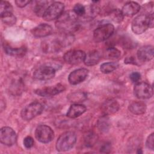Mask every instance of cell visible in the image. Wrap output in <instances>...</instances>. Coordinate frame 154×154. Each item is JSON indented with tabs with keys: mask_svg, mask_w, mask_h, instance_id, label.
Here are the masks:
<instances>
[{
	"mask_svg": "<svg viewBox=\"0 0 154 154\" xmlns=\"http://www.w3.org/2000/svg\"><path fill=\"white\" fill-rule=\"evenodd\" d=\"M52 39L46 40L43 42V51L46 52H58L63 48L68 46L73 42L72 35L70 34H64Z\"/></svg>",
	"mask_w": 154,
	"mask_h": 154,
	"instance_id": "1",
	"label": "cell"
},
{
	"mask_svg": "<svg viewBox=\"0 0 154 154\" xmlns=\"http://www.w3.org/2000/svg\"><path fill=\"white\" fill-rule=\"evenodd\" d=\"M74 13L66 12L63 13L57 19L56 26L62 33L70 34L76 31L78 26V23Z\"/></svg>",
	"mask_w": 154,
	"mask_h": 154,
	"instance_id": "2",
	"label": "cell"
},
{
	"mask_svg": "<svg viewBox=\"0 0 154 154\" xmlns=\"http://www.w3.org/2000/svg\"><path fill=\"white\" fill-rule=\"evenodd\" d=\"M76 135L72 131H67L62 134L56 142V149L58 152H66L70 150L75 144Z\"/></svg>",
	"mask_w": 154,
	"mask_h": 154,
	"instance_id": "3",
	"label": "cell"
},
{
	"mask_svg": "<svg viewBox=\"0 0 154 154\" xmlns=\"http://www.w3.org/2000/svg\"><path fill=\"white\" fill-rule=\"evenodd\" d=\"M44 109V106L39 102H33L22 109L20 116L24 120H30L40 115Z\"/></svg>",
	"mask_w": 154,
	"mask_h": 154,
	"instance_id": "4",
	"label": "cell"
},
{
	"mask_svg": "<svg viewBox=\"0 0 154 154\" xmlns=\"http://www.w3.org/2000/svg\"><path fill=\"white\" fill-rule=\"evenodd\" d=\"M64 8V5L62 2H54L48 6L42 17L47 21L58 19L63 14Z\"/></svg>",
	"mask_w": 154,
	"mask_h": 154,
	"instance_id": "5",
	"label": "cell"
},
{
	"mask_svg": "<svg viewBox=\"0 0 154 154\" xmlns=\"http://www.w3.org/2000/svg\"><path fill=\"white\" fill-rule=\"evenodd\" d=\"M149 14H141L135 17L131 25V29L134 33L141 34L149 28Z\"/></svg>",
	"mask_w": 154,
	"mask_h": 154,
	"instance_id": "6",
	"label": "cell"
},
{
	"mask_svg": "<svg viewBox=\"0 0 154 154\" xmlns=\"http://www.w3.org/2000/svg\"><path fill=\"white\" fill-rule=\"evenodd\" d=\"M114 31V26L111 23H105L97 27L93 32V38L96 42H101L109 38Z\"/></svg>",
	"mask_w": 154,
	"mask_h": 154,
	"instance_id": "7",
	"label": "cell"
},
{
	"mask_svg": "<svg viewBox=\"0 0 154 154\" xmlns=\"http://www.w3.org/2000/svg\"><path fill=\"white\" fill-rule=\"evenodd\" d=\"M35 137L40 143H48L54 139V132L51 127L46 125H41L37 127Z\"/></svg>",
	"mask_w": 154,
	"mask_h": 154,
	"instance_id": "8",
	"label": "cell"
},
{
	"mask_svg": "<svg viewBox=\"0 0 154 154\" xmlns=\"http://www.w3.org/2000/svg\"><path fill=\"white\" fill-rule=\"evenodd\" d=\"M135 96L140 99H147L153 96V87L146 82H138L135 84L134 88Z\"/></svg>",
	"mask_w": 154,
	"mask_h": 154,
	"instance_id": "9",
	"label": "cell"
},
{
	"mask_svg": "<svg viewBox=\"0 0 154 154\" xmlns=\"http://www.w3.org/2000/svg\"><path fill=\"white\" fill-rule=\"evenodd\" d=\"M65 87L60 84H57L52 86L45 87L35 90V93L42 97H51L57 95L65 90Z\"/></svg>",
	"mask_w": 154,
	"mask_h": 154,
	"instance_id": "10",
	"label": "cell"
},
{
	"mask_svg": "<svg viewBox=\"0 0 154 154\" xmlns=\"http://www.w3.org/2000/svg\"><path fill=\"white\" fill-rule=\"evenodd\" d=\"M17 135L15 131L8 126L2 127L0 131L1 143L5 146H13L16 141Z\"/></svg>",
	"mask_w": 154,
	"mask_h": 154,
	"instance_id": "11",
	"label": "cell"
},
{
	"mask_svg": "<svg viewBox=\"0 0 154 154\" xmlns=\"http://www.w3.org/2000/svg\"><path fill=\"white\" fill-rule=\"evenodd\" d=\"M55 75V68L47 65L40 66L33 73L34 78L38 80H48L54 78Z\"/></svg>",
	"mask_w": 154,
	"mask_h": 154,
	"instance_id": "12",
	"label": "cell"
},
{
	"mask_svg": "<svg viewBox=\"0 0 154 154\" xmlns=\"http://www.w3.org/2000/svg\"><path fill=\"white\" fill-rule=\"evenodd\" d=\"M86 54L81 50H70L64 56V60L70 64H78L84 61Z\"/></svg>",
	"mask_w": 154,
	"mask_h": 154,
	"instance_id": "13",
	"label": "cell"
},
{
	"mask_svg": "<svg viewBox=\"0 0 154 154\" xmlns=\"http://www.w3.org/2000/svg\"><path fill=\"white\" fill-rule=\"evenodd\" d=\"M88 70L81 68L72 71L68 76V81L72 85H76L83 82L87 77Z\"/></svg>",
	"mask_w": 154,
	"mask_h": 154,
	"instance_id": "14",
	"label": "cell"
},
{
	"mask_svg": "<svg viewBox=\"0 0 154 154\" xmlns=\"http://www.w3.org/2000/svg\"><path fill=\"white\" fill-rule=\"evenodd\" d=\"M119 103L112 98L106 99L101 105V111L103 116H108L114 114L119 109Z\"/></svg>",
	"mask_w": 154,
	"mask_h": 154,
	"instance_id": "15",
	"label": "cell"
},
{
	"mask_svg": "<svg viewBox=\"0 0 154 154\" xmlns=\"http://www.w3.org/2000/svg\"><path fill=\"white\" fill-rule=\"evenodd\" d=\"M31 32L35 37H45L52 34V28L47 23H41L32 28Z\"/></svg>",
	"mask_w": 154,
	"mask_h": 154,
	"instance_id": "16",
	"label": "cell"
},
{
	"mask_svg": "<svg viewBox=\"0 0 154 154\" xmlns=\"http://www.w3.org/2000/svg\"><path fill=\"white\" fill-rule=\"evenodd\" d=\"M153 47L151 45L144 46L140 48L137 53L138 58L141 61H149L153 58Z\"/></svg>",
	"mask_w": 154,
	"mask_h": 154,
	"instance_id": "17",
	"label": "cell"
},
{
	"mask_svg": "<svg viewBox=\"0 0 154 154\" xmlns=\"http://www.w3.org/2000/svg\"><path fill=\"white\" fill-rule=\"evenodd\" d=\"M140 10V5L136 2L129 1L126 3L122 10V12L123 16L131 17L137 13Z\"/></svg>",
	"mask_w": 154,
	"mask_h": 154,
	"instance_id": "18",
	"label": "cell"
},
{
	"mask_svg": "<svg viewBox=\"0 0 154 154\" xmlns=\"http://www.w3.org/2000/svg\"><path fill=\"white\" fill-rule=\"evenodd\" d=\"M3 48L5 52L7 55L12 57L19 58L22 57L25 55L26 52V48L24 46H22L20 48H13L10 45L4 43Z\"/></svg>",
	"mask_w": 154,
	"mask_h": 154,
	"instance_id": "19",
	"label": "cell"
},
{
	"mask_svg": "<svg viewBox=\"0 0 154 154\" xmlns=\"http://www.w3.org/2000/svg\"><path fill=\"white\" fill-rule=\"evenodd\" d=\"M85 111L86 107L84 105L74 103L72 104L69 108L66 116L69 118L75 119L84 114Z\"/></svg>",
	"mask_w": 154,
	"mask_h": 154,
	"instance_id": "20",
	"label": "cell"
},
{
	"mask_svg": "<svg viewBox=\"0 0 154 154\" xmlns=\"http://www.w3.org/2000/svg\"><path fill=\"white\" fill-rule=\"evenodd\" d=\"M100 53L96 50L89 52L85 55L84 64L88 66H94L97 64L101 59Z\"/></svg>",
	"mask_w": 154,
	"mask_h": 154,
	"instance_id": "21",
	"label": "cell"
},
{
	"mask_svg": "<svg viewBox=\"0 0 154 154\" xmlns=\"http://www.w3.org/2000/svg\"><path fill=\"white\" fill-rule=\"evenodd\" d=\"M129 110L134 114L140 115L145 113L146 111V105L142 101H134L129 105Z\"/></svg>",
	"mask_w": 154,
	"mask_h": 154,
	"instance_id": "22",
	"label": "cell"
},
{
	"mask_svg": "<svg viewBox=\"0 0 154 154\" xmlns=\"http://www.w3.org/2000/svg\"><path fill=\"white\" fill-rule=\"evenodd\" d=\"M87 94L85 92L82 91H76L73 93H70L67 97V99L70 102L74 103H78L81 102H83L87 99Z\"/></svg>",
	"mask_w": 154,
	"mask_h": 154,
	"instance_id": "23",
	"label": "cell"
},
{
	"mask_svg": "<svg viewBox=\"0 0 154 154\" xmlns=\"http://www.w3.org/2000/svg\"><path fill=\"white\" fill-rule=\"evenodd\" d=\"M119 67L117 62H106L102 64L100 66V70L103 73H109L115 70Z\"/></svg>",
	"mask_w": 154,
	"mask_h": 154,
	"instance_id": "24",
	"label": "cell"
},
{
	"mask_svg": "<svg viewBox=\"0 0 154 154\" xmlns=\"http://www.w3.org/2000/svg\"><path fill=\"white\" fill-rule=\"evenodd\" d=\"M51 2V1H39L36 2V4L34 8L35 13L38 16H42L43 15L45 11H46V8L48 7L49 5H47L48 4Z\"/></svg>",
	"mask_w": 154,
	"mask_h": 154,
	"instance_id": "25",
	"label": "cell"
},
{
	"mask_svg": "<svg viewBox=\"0 0 154 154\" xmlns=\"http://www.w3.org/2000/svg\"><path fill=\"white\" fill-rule=\"evenodd\" d=\"M97 135L93 132H88L84 136V143L87 147H92L97 140Z\"/></svg>",
	"mask_w": 154,
	"mask_h": 154,
	"instance_id": "26",
	"label": "cell"
},
{
	"mask_svg": "<svg viewBox=\"0 0 154 154\" xmlns=\"http://www.w3.org/2000/svg\"><path fill=\"white\" fill-rule=\"evenodd\" d=\"M104 54L105 58L115 60L118 58L120 56L121 52L115 48L111 47L106 50Z\"/></svg>",
	"mask_w": 154,
	"mask_h": 154,
	"instance_id": "27",
	"label": "cell"
},
{
	"mask_svg": "<svg viewBox=\"0 0 154 154\" xmlns=\"http://www.w3.org/2000/svg\"><path fill=\"white\" fill-rule=\"evenodd\" d=\"M2 21L6 25H13L16 22V17L12 13H8L1 15Z\"/></svg>",
	"mask_w": 154,
	"mask_h": 154,
	"instance_id": "28",
	"label": "cell"
},
{
	"mask_svg": "<svg viewBox=\"0 0 154 154\" xmlns=\"http://www.w3.org/2000/svg\"><path fill=\"white\" fill-rule=\"evenodd\" d=\"M97 127L102 132H106L108 131L109 128V119L106 117V116L102 117L97 122Z\"/></svg>",
	"mask_w": 154,
	"mask_h": 154,
	"instance_id": "29",
	"label": "cell"
},
{
	"mask_svg": "<svg viewBox=\"0 0 154 154\" xmlns=\"http://www.w3.org/2000/svg\"><path fill=\"white\" fill-rule=\"evenodd\" d=\"M13 7L10 2L5 1H2L0 3V14L2 15L8 13H12Z\"/></svg>",
	"mask_w": 154,
	"mask_h": 154,
	"instance_id": "30",
	"label": "cell"
},
{
	"mask_svg": "<svg viewBox=\"0 0 154 154\" xmlns=\"http://www.w3.org/2000/svg\"><path fill=\"white\" fill-rule=\"evenodd\" d=\"M110 16L113 21L117 23L120 22L123 18L122 12L119 9H114L112 10L110 13Z\"/></svg>",
	"mask_w": 154,
	"mask_h": 154,
	"instance_id": "31",
	"label": "cell"
},
{
	"mask_svg": "<svg viewBox=\"0 0 154 154\" xmlns=\"http://www.w3.org/2000/svg\"><path fill=\"white\" fill-rule=\"evenodd\" d=\"M73 13L78 16H82L85 13V8L81 4H76L73 7Z\"/></svg>",
	"mask_w": 154,
	"mask_h": 154,
	"instance_id": "32",
	"label": "cell"
},
{
	"mask_svg": "<svg viewBox=\"0 0 154 154\" xmlns=\"http://www.w3.org/2000/svg\"><path fill=\"white\" fill-rule=\"evenodd\" d=\"M153 140H154V134L152 133L150 134L146 141V146L147 149L153 150L154 149V144H153Z\"/></svg>",
	"mask_w": 154,
	"mask_h": 154,
	"instance_id": "33",
	"label": "cell"
},
{
	"mask_svg": "<svg viewBox=\"0 0 154 154\" xmlns=\"http://www.w3.org/2000/svg\"><path fill=\"white\" fill-rule=\"evenodd\" d=\"M23 146L26 149H30L34 146V139L31 137L27 136L23 139Z\"/></svg>",
	"mask_w": 154,
	"mask_h": 154,
	"instance_id": "34",
	"label": "cell"
},
{
	"mask_svg": "<svg viewBox=\"0 0 154 154\" xmlns=\"http://www.w3.org/2000/svg\"><path fill=\"white\" fill-rule=\"evenodd\" d=\"M130 79L132 82L137 83L141 79V74L138 72H133L129 75Z\"/></svg>",
	"mask_w": 154,
	"mask_h": 154,
	"instance_id": "35",
	"label": "cell"
},
{
	"mask_svg": "<svg viewBox=\"0 0 154 154\" xmlns=\"http://www.w3.org/2000/svg\"><path fill=\"white\" fill-rule=\"evenodd\" d=\"M111 146L110 143H106L103 144L100 147V152L102 153H109L111 151Z\"/></svg>",
	"mask_w": 154,
	"mask_h": 154,
	"instance_id": "36",
	"label": "cell"
},
{
	"mask_svg": "<svg viewBox=\"0 0 154 154\" xmlns=\"http://www.w3.org/2000/svg\"><path fill=\"white\" fill-rule=\"evenodd\" d=\"M30 2L31 1L28 0H17L15 1V3L17 5V6L20 8L25 7L26 5H28Z\"/></svg>",
	"mask_w": 154,
	"mask_h": 154,
	"instance_id": "37",
	"label": "cell"
},
{
	"mask_svg": "<svg viewBox=\"0 0 154 154\" xmlns=\"http://www.w3.org/2000/svg\"><path fill=\"white\" fill-rule=\"evenodd\" d=\"M125 63L126 64H137L135 60L134 57H127L125 60Z\"/></svg>",
	"mask_w": 154,
	"mask_h": 154,
	"instance_id": "38",
	"label": "cell"
},
{
	"mask_svg": "<svg viewBox=\"0 0 154 154\" xmlns=\"http://www.w3.org/2000/svg\"><path fill=\"white\" fill-rule=\"evenodd\" d=\"M137 153H142V151H141V149H138V152H137Z\"/></svg>",
	"mask_w": 154,
	"mask_h": 154,
	"instance_id": "39",
	"label": "cell"
}]
</instances>
